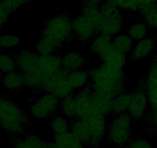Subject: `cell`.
<instances>
[{
	"instance_id": "1",
	"label": "cell",
	"mask_w": 157,
	"mask_h": 148,
	"mask_svg": "<svg viewBox=\"0 0 157 148\" xmlns=\"http://www.w3.org/2000/svg\"><path fill=\"white\" fill-rule=\"evenodd\" d=\"M90 86L93 91L116 96L126 91L124 69L102 63L90 70Z\"/></svg>"
},
{
	"instance_id": "2",
	"label": "cell",
	"mask_w": 157,
	"mask_h": 148,
	"mask_svg": "<svg viewBox=\"0 0 157 148\" xmlns=\"http://www.w3.org/2000/svg\"><path fill=\"white\" fill-rule=\"evenodd\" d=\"M0 126L13 137L24 135L30 120L20 106L7 96L0 95Z\"/></svg>"
},
{
	"instance_id": "3",
	"label": "cell",
	"mask_w": 157,
	"mask_h": 148,
	"mask_svg": "<svg viewBox=\"0 0 157 148\" xmlns=\"http://www.w3.org/2000/svg\"><path fill=\"white\" fill-rule=\"evenodd\" d=\"M41 37L50 41L57 50L62 49L74 39L72 19L68 14L52 16L46 20Z\"/></svg>"
},
{
	"instance_id": "4",
	"label": "cell",
	"mask_w": 157,
	"mask_h": 148,
	"mask_svg": "<svg viewBox=\"0 0 157 148\" xmlns=\"http://www.w3.org/2000/svg\"><path fill=\"white\" fill-rule=\"evenodd\" d=\"M132 122L127 113L114 115L107 124V140L118 148L127 147L132 139Z\"/></svg>"
},
{
	"instance_id": "5",
	"label": "cell",
	"mask_w": 157,
	"mask_h": 148,
	"mask_svg": "<svg viewBox=\"0 0 157 148\" xmlns=\"http://www.w3.org/2000/svg\"><path fill=\"white\" fill-rule=\"evenodd\" d=\"M99 9L102 21L98 33H104L111 37L121 33L124 27L123 12L105 1L99 6Z\"/></svg>"
},
{
	"instance_id": "6",
	"label": "cell",
	"mask_w": 157,
	"mask_h": 148,
	"mask_svg": "<svg viewBox=\"0 0 157 148\" xmlns=\"http://www.w3.org/2000/svg\"><path fill=\"white\" fill-rule=\"evenodd\" d=\"M60 99L49 93H44L29 106V115L36 120H49L59 110Z\"/></svg>"
},
{
	"instance_id": "7",
	"label": "cell",
	"mask_w": 157,
	"mask_h": 148,
	"mask_svg": "<svg viewBox=\"0 0 157 148\" xmlns=\"http://www.w3.org/2000/svg\"><path fill=\"white\" fill-rule=\"evenodd\" d=\"M80 119L85 120L90 127L91 139L89 146L92 148L99 146L106 136L108 124L106 117L102 115L96 108Z\"/></svg>"
},
{
	"instance_id": "8",
	"label": "cell",
	"mask_w": 157,
	"mask_h": 148,
	"mask_svg": "<svg viewBox=\"0 0 157 148\" xmlns=\"http://www.w3.org/2000/svg\"><path fill=\"white\" fill-rule=\"evenodd\" d=\"M67 72V71L61 69L52 74L46 80L43 92L53 95L59 99L72 96L74 90L68 83Z\"/></svg>"
},
{
	"instance_id": "9",
	"label": "cell",
	"mask_w": 157,
	"mask_h": 148,
	"mask_svg": "<svg viewBox=\"0 0 157 148\" xmlns=\"http://www.w3.org/2000/svg\"><path fill=\"white\" fill-rule=\"evenodd\" d=\"M149 101L143 85L130 92V101L127 114L132 120H142L149 114Z\"/></svg>"
},
{
	"instance_id": "10",
	"label": "cell",
	"mask_w": 157,
	"mask_h": 148,
	"mask_svg": "<svg viewBox=\"0 0 157 148\" xmlns=\"http://www.w3.org/2000/svg\"><path fill=\"white\" fill-rule=\"evenodd\" d=\"M72 33L73 37L82 43L91 42L97 34L93 22L82 13L72 19Z\"/></svg>"
},
{
	"instance_id": "11",
	"label": "cell",
	"mask_w": 157,
	"mask_h": 148,
	"mask_svg": "<svg viewBox=\"0 0 157 148\" xmlns=\"http://www.w3.org/2000/svg\"><path fill=\"white\" fill-rule=\"evenodd\" d=\"M98 56L102 63L112 67L124 69L127 64V55L116 49L113 43L109 45Z\"/></svg>"
},
{
	"instance_id": "12",
	"label": "cell",
	"mask_w": 157,
	"mask_h": 148,
	"mask_svg": "<svg viewBox=\"0 0 157 148\" xmlns=\"http://www.w3.org/2000/svg\"><path fill=\"white\" fill-rule=\"evenodd\" d=\"M14 58L16 60L17 70L24 74L36 68L38 64L39 55L36 52L22 50L16 53Z\"/></svg>"
},
{
	"instance_id": "13",
	"label": "cell",
	"mask_w": 157,
	"mask_h": 148,
	"mask_svg": "<svg viewBox=\"0 0 157 148\" xmlns=\"http://www.w3.org/2000/svg\"><path fill=\"white\" fill-rule=\"evenodd\" d=\"M60 57L62 69L67 72L84 69L86 63V60L83 54L76 51H67Z\"/></svg>"
},
{
	"instance_id": "14",
	"label": "cell",
	"mask_w": 157,
	"mask_h": 148,
	"mask_svg": "<svg viewBox=\"0 0 157 148\" xmlns=\"http://www.w3.org/2000/svg\"><path fill=\"white\" fill-rule=\"evenodd\" d=\"M155 46V39L150 36L136 42L130 53L131 60L136 62L144 60L153 52Z\"/></svg>"
},
{
	"instance_id": "15",
	"label": "cell",
	"mask_w": 157,
	"mask_h": 148,
	"mask_svg": "<svg viewBox=\"0 0 157 148\" xmlns=\"http://www.w3.org/2000/svg\"><path fill=\"white\" fill-rule=\"evenodd\" d=\"M69 131L74 134L85 146L90 145L91 135L89 124L84 120L75 118L70 120Z\"/></svg>"
},
{
	"instance_id": "16",
	"label": "cell",
	"mask_w": 157,
	"mask_h": 148,
	"mask_svg": "<svg viewBox=\"0 0 157 148\" xmlns=\"http://www.w3.org/2000/svg\"><path fill=\"white\" fill-rule=\"evenodd\" d=\"M67 80L70 87L75 90H82L90 86V70L81 69L67 72Z\"/></svg>"
},
{
	"instance_id": "17",
	"label": "cell",
	"mask_w": 157,
	"mask_h": 148,
	"mask_svg": "<svg viewBox=\"0 0 157 148\" xmlns=\"http://www.w3.org/2000/svg\"><path fill=\"white\" fill-rule=\"evenodd\" d=\"M1 83L2 87L11 93H16L25 86L23 75L18 70L6 73L1 78Z\"/></svg>"
},
{
	"instance_id": "18",
	"label": "cell",
	"mask_w": 157,
	"mask_h": 148,
	"mask_svg": "<svg viewBox=\"0 0 157 148\" xmlns=\"http://www.w3.org/2000/svg\"><path fill=\"white\" fill-rule=\"evenodd\" d=\"M45 141L35 134H27L13 138V148H43Z\"/></svg>"
},
{
	"instance_id": "19",
	"label": "cell",
	"mask_w": 157,
	"mask_h": 148,
	"mask_svg": "<svg viewBox=\"0 0 157 148\" xmlns=\"http://www.w3.org/2000/svg\"><path fill=\"white\" fill-rule=\"evenodd\" d=\"M113 98L114 97L110 95L93 91V100L96 108L102 115L106 117L113 114Z\"/></svg>"
},
{
	"instance_id": "20",
	"label": "cell",
	"mask_w": 157,
	"mask_h": 148,
	"mask_svg": "<svg viewBox=\"0 0 157 148\" xmlns=\"http://www.w3.org/2000/svg\"><path fill=\"white\" fill-rule=\"evenodd\" d=\"M69 123L70 120L66 118L62 114H56L49 120L48 128L55 137L69 131Z\"/></svg>"
},
{
	"instance_id": "21",
	"label": "cell",
	"mask_w": 157,
	"mask_h": 148,
	"mask_svg": "<svg viewBox=\"0 0 157 148\" xmlns=\"http://www.w3.org/2000/svg\"><path fill=\"white\" fill-rule=\"evenodd\" d=\"M54 141L63 148H85V145L69 130L55 136Z\"/></svg>"
},
{
	"instance_id": "22",
	"label": "cell",
	"mask_w": 157,
	"mask_h": 148,
	"mask_svg": "<svg viewBox=\"0 0 157 148\" xmlns=\"http://www.w3.org/2000/svg\"><path fill=\"white\" fill-rule=\"evenodd\" d=\"M113 42V37L104 33H97L90 42V50L95 55L99 56Z\"/></svg>"
},
{
	"instance_id": "23",
	"label": "cell",
	"mask_w": 157,
	"mask_h": 148,
	"mask_svg": "<svg viewBox=\"0 0 157 148\" xmlns=\"http://www.w3.org/2000/svg\"><path fill=\"white\" fill-rule=\"evenodd\" d=\"M130 101V93L124 91L114 96L113 102V114H126Z\"/></svg>"
},
{
	"instance_id": "24",
	"label": "cell",
	"mask_w": 157,
	"mask_h": 148,
	"mask_svg": "<svg viewBox=\"0 0 157 148\" xmlns=\"http://www.w3.org/2000/svg\"><path fill=\"white\" fill-rule=\"evenodd\" d=\"M113 45L116 49L128 55L130 53L134 46V41L127 33H120L113 37Z\"/></svg>"
},
{
	"instance_id": "25",
	"label": "cell",
	"mask_w": 157,
	"mask_h": 148,
	"mask_svg": "<svg viewBox=\"0 0 157 148\" xmlns=\"http://www.w3.org/2000/svg\"><path fill=\"white\" fill-rule=\"evenodd\" d=\"M59 110L62 115L69 120L77 118L76 105L73 95L60 99Z\"/></svg>"
},
{
	"instance_id": "26",
	"label": "cell",
	"mask_w": 157,
	"mask_h": 148,
	"mask_svg": "<svg viewBox=\"0 0 157 148\" xmlns=\"http://www.w3.org/2000/svg\"><path fill=\"white\" fill-rule=\"evenodd\" d=\"M149 33V28L144 22H132L127 29L128 36L133 41H140L146 38Z\"/></svg>"
},
{
	"instance_id": "27",
	"label": "cell",
	"mask_w": 157,
	"mask_h": 148,
	"mask_svg": "<svg viewBox=\"0 0 157 148\" xmlns=\"http://www.w3.org/2000/svg\"><path fill=\"white\" fill-rule=\"evenodd\" d=\"M81 13L93 22V25L95 26V29L98 33L101 21H102V16L99 13V6L82 3V8H81Z\"/></svg>"
},
{
	"instance_id": "28",
	"label": "cell",
	"mask_w": 157,
	"mask_h": 148,
	"mask_svg": "<svg viewBox=\"0 0 157 148\" xmlns=\"http://www.w3.org/2000/svg\"><path fill=\"white\" fill-rule=\"evenodd\" d=\"M139 13L143 19L148 28L157 31V8L155 5H149L143 7Z\"/></svg>"
},
{
	"instance_id": "29",
	"label": "cell",
	"mask_w": 157,
	"mask_h": 148,
	"mask_svg": "<svg viewBox=\"0 0 157 148\" xmlns=\"http://www.w3.org/2000/svg\"><path fill=\"white\" fill-rule=\"evenodd\" d=\"M150 110L157 108V80L146 77L143 84Z\"/></svg>"
},
{
	"instance_id": "30",
	"label": "cell",
	"mask_w": 157,
	"mask_h": 148,
	"mask_svg": "<svg viewBox=\"0 0 157 148\" xmlns=\"http://www.w3.org/2000/svg\"><path fill=\"white\" fill-rule=\"evenodd\" d=\"M105 2L116 7L123 13H136L140 10L139 0H105Z\"/></svg>"
},
{
	"instance_id": "31",
	"label": "cell",
	"mask_w": 157,
	"mask_h": 148,
	"mask_svg": "<svg viewBox=\"0 0 157 148\" xmlns=\"http://www.w3.org/2000/svg\"><path fill=\"white\" fill-rule=\"evenodd\" d=\"M35 50L38 55L45 56L54 54L57 51V49L50 41L43 37H40L35 46Z\"/></svg>"
},
{
	"instance_id": "32",
	"label": "cell",
	"mask_w": 157,
	"mask_h": 148,
	"mask_svg": "<svg viewBox=\"0 0 157 148\" xmlns=\"http://www.w3.org/2000/svg\"><path fill=\"white\" fill-rule=\"evenodd\" d=\"M21 40L19 36L13 34H6L0 36V48L11 49L20 45Z\"/></svg>"
},
{
	"instance_id": "33",
	"label": "cell",
	"mask_w": 157,
	"mask_h": 148,
	"mask_svg": "<svg viewBox=\"0 0 157 148\" xmlns=\"http://www.w3.org/2000/svg\"><path fill=\"white\" fill-rule=\"evenodd\" d=\"M17 69L14 56L6 54H0V72L4 73L13 72Z\"/></svg>"
},
{
	"instance_id": "34",
	"label": "cell",
	"mask_w": 157,
	"mask_h": 148,
	"mask_svg": "<svg viewBox=\"0 0 157 148\" xmlns=\"http://www.w3.org/2000/svg\"><path fill=\"white\" fill-rule=\"evenodd\" d=\"M126 148H152V146L148 139L142 137H132Z\"/></svg>"
},
{
	"instance_id": "35",
	"label": "cell",
	"mask_w": 157,
	"mask_h": 148,
	"mask_svg": "<svg viewBox=\"0 0 157 148\" xmlns=\"http://www.w3.org/2000/svg\"><path fill=\"white\" fill-rule=\"evenodd\" d=\"M32 0H6L4 1L6 7L10 11V13H13L19 10L25 4H28Z\"/></svg>"
},
{
	"instance_id": "36",
	"label": "cell",
	"mask_w": 157,
	"mask_h": 148,
	"mask_svg": "<svg viewBox=\"0 0 157 148\" xmlns=\"http://www.w3.org/2000/svg\"><path fill=\"white\" fill-rule=\"evenodd\" d=\"M11 13L6 7L3 2H0V29L8 22Z\"/></svg>"
},
{
	"instance_id": "37",
	"label": "cell",
	"mask_w": 157,
	"mask_h": 148,
	"mask_svg": "<svg viewBox=\"0 0 157 148\" xmlns=\"http://www.w3.org/2000/svg\"><path fill=\"white\" fill-rule=\"evenodd\" d=\"M147 117H149L151 124V130L153 134H157V108L150 110Z\"/></svg>"
},
{
	"instance_id": "38",
	"label": "cell",
	"mask_w": 157,
	"mask_h": 148,
	"mask_svg": "<svg viewBox=\"0 0 157 148\" xmlns=\"http://www.w3.org/2000/svg\"><path fill=\"white\" fill-rule=\"evenodd\" d=\"M146 77L151 78V79L156 80H157V57L155 58L151 64L148 73L146 75Z\"/></svg>"
},
{
	"instance_id": "39",
	"label": "cell",
	"mask_w": 157,
	"mask_h": 148,
	"mask_svg": "<svg viewBox=\"0 0 157 148\" xmlns=\"http://www.w3.org/2000/svg\"><path fill=\"white\" fill-rule=\"evenodd\" d=\"M105 0H83L84 4H89V5L96 6H99L102 2H105Z\"/></svg>"
},
{
	"instance_id": "40",
	"label": "cell",
	"mask_w": 157,
	"mask_h": 148,
	"mask_svg": "<svg viewBox=\"0 0 157 148\" xmlns=\"http://www.w3.org/2000/svg\"><path fill=\"white\" fill-rule=\"evenodd\" d=\"M140 3V10L143 7L149 5H155L157 0H139Z\"/></svg>"
},
{
	"instance_id": "41",
	"label": "cell",
	"mask_w": 157,
	"mask_h": 148,
	"mask_svg": "<svg viewBox=\"0 0 157 148\" xmlns=\"http://www.w3.org/2000/svg\"><path fill=\"white\" fill-rule=\"evenodd\" d=\"M43 148H63L59 145L57 144L55 141H45L44 147Z\"/></svg>"
},
{
	"instance_id": "42",
	"label": "cell",
	"mask_w": 157,
	"mask_h": 148,
	"mask_svg": "<svg viewBox=\"0 0 157 148\" xmlns=\"http://www.w3.org/2000/svg\"><path fill=\"white\" fill-rule=\"evenodd\" d=\"M4 1H6V0H0V2H4Z\"/></svg>"
},
{
	"instance_id": "43",
	"label": "cell",
	"mask_w": 157,
	"mask_h": 148,
	"mask_svg": "<svg viewBox=\"0 0 157 148\" xmlns=\"http://www.w3.org/2000/svg\"><path fill=\"white\" fill-rule=\"evenodd\" d=\"M155 6H156V8H157V2H156V3H155Z\"/></svg>"
},
{
	"instance_id": "44",
	"label": "cell",
	"mask_w": 157,
	"mask_h": 148,
	"mask_svg": "<svg viewBox=\"0 0 157 148\" xmlns=\"http://www.w3.org/2000/svg\"><path fill=\"white\" fill-rule=\"evenodd\" d=\"M0 73H1V72H0Z\"/></svg>"
}]
</instances>
